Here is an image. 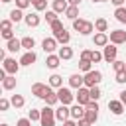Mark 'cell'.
I'll return each mask as SVG.
<instances>
[{
    "mask_svg": "<svg viewBox=\"0 0 126 126\" xmlns=\"http://www.w3.org/2000/svg\"><path fill=\"white\" fill-rule=\"evenodd\" d=\"M33 45H35V39H33V37H30V35L22 37V47H24V49L32 51V47H33Z\"/></svg>",
    "mask_w": 126,
    "mask_h": 126,
    "instance_id": "4316f807",
    "label": "cell"
},
{
    "mask_svg": "<svg viewBox=\"0 0 126 126\" xmlns=\"http://www.w3.org/2000/svg\"><path fill=\"white\" fill-rule=\"evenodd\" d=\"M63 126H77V120H67L63 122Z\"/></svg>",
    "mask_w": 126,
    "mask_h": 126,
    "instance_id": "f907efd6",
    "label": "cell"
},
{
    "mask_svg": "<svg viewBox=\"0 0 126 126\" xmlns=\"http://www.w3.org/2000/svg\"><path fill=\"white\" fill-rule=\"evenodd\" d=\"M93 30H94V24H93V22H87V20H85V24H83V28H81V32H79V33H83V35H89V33L93 32Z\"/></svg>",
    "mask_w": 126,
    "mask_h": 126,
    "instance_id": "4dcf8cb0",
    "label": "cell"
},
{
    "mask_svg": "<svg viewBox=\"0 0 126 126\" xmlns=\"http://www.w3.org/2000/svg\"><path fill=\"white\" fill-rule=\"evenodd\" d=\"M93 2H106V0H93Z\"/></svg>",
    "mask_w": 126,
    "mask_h": 126,
    "instance_id": "db71d44e",
    "label": "cell"
},
{
    "mask_svg": "<svg viewBox=\"0 0 126 126\" xmlns=\"http://www.w3.org/2000/svg\"><path fill=\"white\" fill-rule=\"evenodd\" d=\"M2 2H4V4H8V2H12V0H2Z\"/></svg>",
    "mask_w": 126,
    "mask_h": 126,
    "instance_id": "f5cc1de1",
    "label": "cell"
},
{
    "mask_svg": "<svg viewBox=\"0 0 126 126\" xmlns=\"http://www.w3.org/2000/svg\"><path fill=\"white\" fill-rule=\"evenodd\" d=\"M77 126H91V122L87 118H81V120H77Z\"/></svg>",
    "mask_w": 126,
    "mask_h": 126,
    "instance_id": "7dc6e473",
    "label": "cell"
},
{
    "mask_svg": "<svg viewBox=\"0 0 126 126\" xmlns=\"http://www.w3.org/2000/svg\"><path fill=\"white\" fill-rule=\"evenodd\" d=\"M49 28H51V32H53V33H57V32H61V30H65V28H63V24H61L59 20H55L53 24H49Z\"/></svg>",
    "mask_w": 126,
    "mask_h": 126,
    "instance_id": "836d02e7",
    "label": "cell"
},
{
    "mask_svg": "<svg viewBox=\"0 0 126 126\" xmlns=\"http://www.w3.org/2000/svg\"><path fill=\"white\" fill-rule=\"evenodd\" d=\"M114 6H118V8H122V4H124V0H110Z\"/></svg>",
    "mask_w": 126,
    "mask_h": 126,
    "instance_id": "c3c4849f",
    "label": "cell"
},
{
    "mask_svg": "<svg viewBox=\"0 0 126 126\" xmlns=\"http://www.w3.org/2000/svg\"><path fill=\"white\" fill-rule=\"evenodd\" d=\"M41 47H43L45 53L51 55V53L55 51V47H57V39H55V37H45V39L41 41Z\"/></svg>",
    "mask_w": 126,
    "mask_h": 126,
    "instance_id": "ba28073f",
    "label": "cell"
},
{
    "mask_svg": "<svg viewBox=\"0 0 126 126\" xmlns=\"http://www.w3.org/2000/svg\"><path fill=\"white\" fill-rule=\"evenodd\" d=\"M55 120H57V118H55V110L45 104V108L41 110V120H39V124H41V126H55Z\"/></svg>",
    "mask_w": 126,
    "mask_h": 126,
    "instance_id": "6da1fadb",
    "label": "cell"
},
{
    "mask_svg": "<svg viewBox=\"0 0 126 126\" xmlns=\"http://www.w3.org/2000/svg\"><path fill=\"white\" fill-rule=\"evenodd\" d=\"M100 96H102L100 89H98V87H93V89H91V100H98Z\"/></svg>",
    "mask_w": 126,
    "mask_h": 126,
    "instance_id": "e575fe53",
    "label": "cell"
},
{
    "mask_svg": "<svg viewBox=\"0 0 126 126\" xmlns=\"http://www.w3.org/2000/svg\"><path fill=\"white\" fill-rule=\"evenodd\" d=\"M83 24H85V20H81V18H77V20H73V28H75L77 32H81V28H83Z\"/></svg>",
    "mask_w": 126,
    "mask_h": 126,
    "instance_id": "b9f144b4",
    "label": "cell"
},
{
    "mask_svg": "<svg viewBox=\"0 0 126 126\" xmlns=\"http://www.w3.org/2000/svg\"><path fill=\"white\" fill-rule=\"evenodd\" d=\"M100 81H102V73H100V71H89V73L85 75V87H87V89L96 87Z\"/></svg>",
    "mask_w": 126,
    "mask_h": 126,
    "instance_id": "7a4b0ae2",
    "label": "cell"
},
{
    "mask_svg": "<svg viewBox=\"0 0 126 126\" xmlns=\"http://www.w3.org/2000/svg\"><path fill=\"white\" fill-rule=\"evenodd\" d=\"M35 59H37V55H35L33 51H28V53H24V55H22L20 65H32V63H35Z\"/></svg>",
    "mask_w": 126,
    "mask_h": 126,
    "instance_id": "e0dca14e",
    "label": "cell"
},
{
    "mask_svg": "<svg viewBox=\"0 0 126 126\" xmlns=\"http://www.w3.org/2000/svg\"><path fill=\"white\" fill-rule=\"evenodd\" d=\"M55 39H57V43L67 45V43L71 41V35H69V32H67V30H61V32H57V33H55Z\"/></svg>",
    "mask_w": 126,
    "mask_h": 126,
    "instance_id": "9a60e30c",
    "label": "cell"
},
{
    "mask_svg": "<svg viewBox=\"0 0 126 126\" xmlns=\"http://www.w3.org/2000/svg\"><path fill=\"white\" fill-rule=\"evenodd\" d=\"M85 112H87V106H83V104H75V106H71V118H73V120H81V118H85Z\"/></svg>",
    "mask_w": 126,
    "mask_h": 126,
    "instance_id": "30bf717a",
    "label": "cell"
},
{
    "mask_svg": "<svg viewBox=\"0 0 126 126\" xmlns=\"http://www.w3.org/2000/svg\"><path fill=\"white\" fill-rule=\"evenodd\" d=\"M59 61H61V57H59V55H53V53L47 55V59H45V63H47L49 69H57V67H59Z\"/></svg>",
    "mask_w": 126,
    "mask_h": 126,
    "instance_id": "ffe728a7",
    "label": "cell"
},
{
    "mask_svg": "<svg viewBox=\"0 0 126 126\" xmlns=\"http://www.w3.org/2000/svg\"><path fill=\"white\" fill-rule=\"evenodd\" d=\"M81 61H91V51H81Z\"/></svg>",
    "mask_w": 126,
    "mask_h": 126,
    "instance_id": "bcb514c9",
    "label": "cell"
},
{
    "mask_svg": "<svg viewBox=\"0 0 126 126\" xmlns=\"http://www.w3.org/2000/svg\"><path fill=\"white\" fill-rule=\"evenodd\" d=\"M45 20H47L49 24H53V22L57 20V12H55V10H49V12H45Z\"/></svg>",
    "mask_w": 126,
    "mask_h": 126,
    "instance_id": "d590c367",
    "label": "cell"
},
{
    "mask_svg": "<svg viewBox=\"0 0 126 126\" xmlns=\"http://www.w3.org/2000/svg\"><path fill=\"white\" fill-rule=\"evenodd\" d=\"M28 118L33 122V120H41V110H35V108H32L30 110V114H28Z\"/></svg>",
    "mask_w": 126,
    "mask_h": 126,
    "instance_id": "1f68e13d",
    "label": "cell"
},
{
    "mask_svg": "<svg viewBox=\"0 0 126 126\" xmlns=\"http://www.w3.org/2000/svg\"><path fill=\"white\" fill-rule=\"evenodd\" d=\"M2 87L6 91H12L16 87V75H6V79H2Z\"/></svg>",
    "mask_w": 126,
    "mask_h": 126,
    "instance_id": "d6986e66",
    "label": "cell"
},
{
    "mask_svg": "<svg viewBox=\"0 0 126 126\" xmlns=\"http://www.w3.org/2000/svg\"><path fill=\"white\" fill-rule=\"evenodd\" d=\"M49 85L61 89V87H63V77H61V75H51V77H49Z\"/></svg>",
    "mask_w": 126,
    "mask_h": 126,
    "instance_id": "83f0119b",
    "label": "cell"
},
{
    "mask_svg": "<svg viewBox=\"0 0 126 126\" xmlns=\"http://www.w3.org/2000/svg\"><path fill=\"white\" fill-rule=\"evenodd\" d=\"M2 126H8V124H2Z\"/></svg>",
    "mask_w": 126,
    "mask_h": 126,
    "instance_id": "11a10c76",
    "label": "cell"
},
{
    "mask_svg": "<svg viewBox=\"0 0 126 126\" xmlns=\"http://www.w3.org/2000/svg\"><path fill=\"white\" fill-rule=\"evenodd\" d=\"M24 20H26V24H28L30 28H37V26H39V16L33 14V12H32V14H26Z\"/></svg>",
    "mask_w": 126,
    "mask_h": 126,
    "instance_id": "ac0fdd59",
    "label": "cell"
},
{
    "mask_svg": "<svg viewBox=\"0 0 126 126\" xmlns=\"http://www.w3.org/2000/svg\"><path fill=\"white\" fill-rule=\"evenodd\" d=\"M20 47H22V39H16V37L6 43V49H8V51H18Z\"/></svg>",
    "mask_w": 126,
    "mask_h": 126,
    "instance_id": "7402d4cb",
    "label": "cell"
},
{
    "mask_svg": "<svg viewBox=\"0 0 126 126\" xmlns=\"http://www.w3.org/2000/svg\"><path fill=\"white\" fill-rule=\"evenodd\" d=\"M16 126H32V120H30V118H20Z\"/></svg>",
    "mask_w": 126,
    "mask_h": 126,
    "instance_id": "f6af8a7d",
    "label": "cell"
},
{
    "mask_svg": "<svg viewBox=\"0 0 126 126\" xmlns=\"http://www.w3.org/2000/svg\"><path fill=\"white\" fill-rule=\"evenodd\" d=\"M10 102H12V106H14V108H22L26 100H24V96H22V94H12Z\"/></svg>",
    "mask_w": 126,
    "mask_h": 126,
    "instance_id": "cb8c5ba5",
    "label": "cell"
},
{
    "mask_svg": "<svg viewBox=\"0 0 126 126\" xmlns=\"http://www.w3.org/2000/svg\"><path fill=\"white\" fill-rule=\"evenodd\" d=\"M67 2H69V6H79L81 0H67Z\"/></svg>",
    "mask_w": 126,
    "mask_h": 126,
    "instance_id": "816d5d0a",
    "label": "cell"
},
{
    "mask_svg": "<svg viewBox=\"0 0 126 126\" xmlns=\"http://www.w3.org/2000/svg\"><path fill=\"white\" fill-rule=\"evenodd\" d=\"M12 20H2V24H0V28H2V32H12Z\"/></svg>",
    "mask_w": 126,
    "mask_h": 126,
    "instance_id": "8d00e7d4",
    "label": "cell"
},
{
    "mask_svg": "<svg viewBox=\"0 0 126 126\" xmlns=\"http://www.w3.org/2000/svg\"><path fill=\"white\" fill-rule=\"evenodd\" d=\"M112 67H114V71H116V73H118V71H126L124 61H114V63H112Z\"/></svg>",
    "mask_w": 126,
    "mask_h": 126,
    "instance_id": "60d3db41",
    "label": "cell"
},
{
    "mask_svg": "<svg viewBox=\"0 0 126 126\" xmlns=\"http://www.w3.org/2000/svg\"><path fill=\"white\" fill-rule=\"evenodd\" d=\"M116 53H118V49H116L114 45H106L104 51H102V57H104L108 63H114V61H116Z\"/></svg>",
    "mask_w": 126,
    "mask_h": 126,
    "instance_id": "9c48e42d",
    "label": "cell"
},
{
    "mask_svg": "<svg viewBox=\"0 0 126 126\" xmlns=\"http://www.w3.org/2000/svg\"><path fill=\"white\" fill-rule=\"evenodd\" d=\"M124 67H126V61H124Z\"/></svg>",
    "mask_w": 126,
    "mask_h": 126,
    "instance_id": "9f6ffc18",
    "label": "cell"
},
{
    "mask_svg": "<svg viewBox=\"0 0 126 126\" xmlns=\"http://www.w3.org/2000/svg\"><path fill=\"white\" fill-rule=\"evenodd\" d=\"M47 85H43V83H35V85H32V94H35V96H39V98H45V93H47Z\"/></svg>",
    "mask_w": 126,
    "mask_h": 126,
    "instance_id": "8fae6325",
    "label": "cell"
},
{
    "mask_svg": "<svg viewBox=\"0 0 126 126\" xmlns=\"http://www.w3.org/2000/svg\"><path fill=\"white\" fill-rule=\"evenodd\" d=\"M106 28H108V22H106L104 18H98V20L94 22V30H96V32H102V33H104Z\"/></svg>",
    "mask_w": 126,
    "mask_h": 126,
    "instance_id": "484cf974",
    "label": "cell"
},
{
    "mask_svg": "<svg viewBox=\"0 0 126 126\" xmlns=\"http://www.w3.org/2000/svg\"><path fill=\"white\" fill-rule=\"evenodd\" d=\"M32 4H33L35 10H45L47 8V0H32Z\"/></svg>",
    "mask_w": 126,
    "mask_h": 126,
    "instance_id": "d6a6232c",
    "label": "cell"
},
{
    "mask_svg": "<svg viewBox=\"0 0 126 126\" xmlns=\"http://www.w3.org/2000/svg\"><path fill=\"white\" fill-rule=\"evenodd\" d=\"M61 59H71L73 57V49L71 47H67V45H63V47H59V53H57Z\"/></svg>",
    "mask_w": 126,
    "mask_h": 126,
    "instance_id": "603a6c76",
    "label": "cell"
},
{
    "mask_svg": "<svg viewBox=\"0 0 126 126\" xmlns=\"http://www.w3.org/2000/svg\"><path fill=\"white\" fill-rule=\"evenodd\" d=\"M30 4H32V0H16V8H20V10L28 8Z\"/></svg>",
    "mask_w": 126,
    "mask_h": 126,
    "instance_id": "ab89813d",
    "label": "cell"
},
{
    "mask_svg": "<svg viewBox=\"0 0 126 126\" xmlns=\"http://www.w3.org/2000/svg\"><path fill=\"white\" fill-rule=\"evenodd\" d=\"M69 85H71L73 89H81V87L85 85V77H81V75H77V73H75V75H71V77H69Z\"/></svg>",
    "mask_w": 126,
    "mask_h": 126,
    "instance_id": "4fadbf2b",
    "label": "cell"
},
{
    "mask_svg": "<svg viewBox=\"0 0 126 126\" xmlns=\"http://www.w3.org/2000/svg\"><path fill=\"white\" fill-rule=\"evenodd\" d=\"M10 104H12V102H10L8 98H0V110H8Z\"/></svg>",
    "mask_w": 126,
    "mask_h": 126,
    "instance_id": "ee69618b",
    "label": "cell"
},
{
    "mask_svg": "<svg viewBox=\"0 0 126 126\" xmlns=\"http://www.w3.org/2000/svg\"><path fill=\"white\" fill-rule=\"evenodd\" d=\"M57 96H59V102H61V104H65V106H69V104L75 100L73 93H71L67 87H61V89L57 91Z\"/></svg>",
    "mask_w": 126,
    "mask_h": 126,
    "instance_id": "3957f363",
    "label": "cell"
},
{
    "mask_svg": "<svg viewBox=\"0 0 126 126\" xmlns=\"http://www.w3.org/2000/svg\"><path fill=\"white\" fill-rule=\"evenodd\" d=\"M65 16H67L69 20H77V16H79V6H69L67 12H65Z\"/></svg>",
    "mask_w": 126,
    "mask_h": 126,
    "instance_id": "f1b7e54d",
    "label": "cell"
},
{
    "mask_svg": "<svg viewBox=\"0 0 126 126\" xmlns=\"http://www.w3.org/2000/svg\"><path fill=\"white\" fill-rule=\"evenodd\" d=\"M120 102H122V104H126V91H122V93H120Z\"/></svg>",
    "mask_w": 126,
    "mask_h": 126,
    "instance_id": "681fc988",
    "label": "cell"
},
{
    "mask_svg": "<svg viewBox=\"0 0 126 126\" xmlns=\"http://www.w3.org/2000/svg\"><path fill=\"white\" fill-rule=\"evenodd\" d=\"M69 116H71V108H69V106H65V104H61V106L55 110V118H57V120H61V122H67V120H69Z\"/></svg>",
    "mask_w": 126,
    "mask_h": 126,
    "instance_id": "52a82bcc",
    "label": "cell"
},
{
    "mask_svg": "<svg viewBox=\"0 0 126 126\" xmlns=\"http://www.w3.org/2000/svg\"><path fill=\"white\" fill-rule=\"evenodd\" d=\"M108 110H110L112 114H116V116H118V114H122V112H124V104H122L120 100H110V102H108Z\"/></svg>",
    "mask_w": 126,
    "mask_h": 126,
    "instance_id": "7c38bea8",
    "label": "cell"
},
{
    "mask_svg": "<svg viewBox=\"0 0 126 126\" xmlns=\"http://www.w3.org/2000/svg\"><path fill=\"white\" fill-rule=\"evenodd\" d=\"M116 83H126V71H118L116 73Z\"/></svg>",
    "mask_w": 126,
    "mask_h": 126,
    "instance_id": "7bdbcfd3",
    "label": "cell"
},
{
    "mask_svg": "<svg viewBox=\"0 0 126 126\" xmlns=\"http://www.w3.org/2000/svg\"><path fill=\"white\" fill-rule=\"evenodd\" d=\"M43 100H45V104H47V106H53L55 102H59V96H57V93H53V91H51V87H49V89H47V93H45V98H43Z\"/></svg>",
    "mask_w": 126,
    "mask_h": 126,
    "instance_id": "5bb4252c",
    "label": "cell"
},
{
    "mask_svg": "<svg viewBox=\"0 0 126 126\" xmlns=\"http://www.w3.org/2000/svg\"><path fill=\"white\" fill-rule=\"evenodd\" d=\"M75 98H77V104H83V106H87V104L91 102V89H87V87H81V89L77 91Z\"/></svg>",
    "mask_w": 126,
    "mask_h": 126,
    "instance_id": "277c9868",
    "label": "cell"
},
{
    "mask_svg": "<svg viewBox=\"0 0 126 126\" xmlns=\"http://www.w3.org/2000/svg\"><path fill=\"white\" fill-rule=\"evenodd\" d=\"M91 63H93V61H81V63H79V67H81V71H85V73H89V71H93V69H91Z\"/></svg>",
    "mask_w": 126,
    "mask_h": 126,
    "instance_id": "f35d334b",
    "label": "cell"
},
{
    "mask_svg": "<svg viewBox=\"0 0 126 126\" xmlns=\"http://www.w3.org/2000/svg\"><path fill=\"white\" fill-rule=\"evenodd\" d=\"M114 16L120 24H126V8H116L114 10Z\"/></svg>",
    "mask_w": 126,
    "mask_h": 126,
    "instance_id": "f546056e",
    "label": "cell"
},
{
    "mask_svg": "<svg viewBox=\"0 0 126 126\" xmlns=\"http://www.w3.org/2000/svg\"><path fill=\"white\" fill-rule=\"evenodd\" d=\"M93 43H94V45H98V47L108 45V35H106V33H102V32H98V33L93 37Z\"/></svg>",
    "mask_w": 126,
    "mask_h": 126,
    "instance_id": "2e32d148",
    "label": "cell"
},
{
    "mask_svg": "<svg viewBox=\"0 0 126 126\" xmlns=\"http://www.w3.org/2000/svg\"><path fill=\"white\" fill-rule=\"evenodd\" d=\"M126 41V32L124 30H114V32H110V43L112 45H120V43H124Z\"/></svg>",
    "mask_w": 126,
    "mask_h": 126,
    "instance_id": "8992f818",
    "label": "cell"
},
{
    "mask_svg": "<svg viewBox=\"0 0 126 126\" xmlns=\"http://www.w3.org/2000/svg\"><path fill=\"white\" fill-rule=\"evenodd\" d=\"M100 59H104L100 51H91V61H93V63H98Z\"/></svg>",
    "mask_w": 126,
    "mask_h": 126,
    "instance_id": "74e56055",
    "label": "cell"
},
{
    "mask_svg": "<svg viewBox=\"0 0 126 126\" xmlns=\"http://www.w3.org/2000/svg\"><path fill=\"white\" fill-rule=\"evenodd\" d=\"M4 71L8 73V75H16L18 73V69H20V63H16V59H12V57H4Z\"/></svg>",
    "mask_w": 126,
    "mask_h": 126,
    "instance_id": "5b68a950",
    "label": "cell"
},
{
    "mask_svg": "<svg viewBox=\"0 0 126 126\" xmlns=\"http://www.w3.org/2000/svg\"><path fill=\"white\" fill-rule=\"evenodd\" d=\"M24 18H26V16L22 14V10H20V8H14V10L10 12V20H12V22H16V24H18L20 20H24Z\"/></svg>",
    "mask_w": 126,
    "mask_h": 126,
    "instance_id": "d4e9b609",
    "label": "cell"
},
{
    "mask_svg": "<svg viewBox=\"0 0 126 126\" xmlns=\"http://www.w3.org/2000/svg\"><path fill=\"white\" fill-rule=\"evenodd\" d=\"M69 8V2L67 0H53V10L59 14V12H67Z\"/></svg>",
    "mask_w": 126,
    "mask_h": 126,
    "instance_id": "44dd1931",
    "label": "cell"
}]
</instances>
